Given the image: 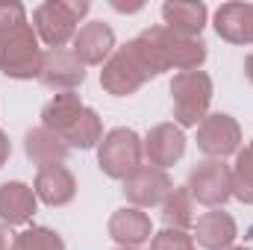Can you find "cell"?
<instances>
[{"mask_svg": "<svg viewBox=\"0 0 253 250\" xmlns=\"http://www.w3.org/2000/svg\"><path fill=\"white\" fill-rule=\"evenodd\" d=\"M168 68L162 62L156 44L150 42V36L141 30L135 39H129L124 47H115V53L103 62L100 71V85L106 94L112 97H129L135 94L147 80L165 74Z\"/></svg>", "mask_w": 253, "mask_h": 250, "instance_id": "obj_1", "label": "cell"}, {"mask_svg": "<svg viewBox=\"0 0 253 250\" xmlns=\"http://www.w3.org/2000/svg\"><path fill=\"white\" fill-rule=\"evenodd\" d=\"M91 3L88 0H44L33 9V30L39 42H44L50 50L65 47L74 42L80 21L88 15Z\"/></svg>", "mask_w": 253, "mask_h": 250, "instance_id": "obj_2", "label": "cell"}, {"mask_svg": "<svg viewBox=\"0 0 253 250\" xmlns=\"http://www.w3.org/2000/svg\"><path fill=\"white\" fill-rule=\"evenodd\" d=\"M44 50L39 47V36L33 24H18L0 36V74L9 80H39Z\"/></svg>", "mask_w": 253, "mask_h": 250, "instance_id": "obj_3", "label": "cell"}, {"mask_svg": "<svg viewBox=\"0 0 253 250\" xmlns=\"http://www.w3.org/2000/svg\"><path fill=\"white\" fill-rule=\"evenodd\" d=\"M171 100H174V121L177 126H194L209 115L212 103V77L206 71H180L171 80Z\"/></svg>", "mask_w": 253, "mask_h": 250, "instance_id": "obj_4", "label": "cell"}, {"mask_svg": "<svg viewBox=\"0 0 253 250\" xmlns=\"http://www.w3.org/2000/svg\"><path fill=\"white\" fill-rule=\"evenodd\" d=\"M144 159V141L135 129L129 126H115L103 135V141L97 144V168L109 177V180H121L141 168Z\"/></svg>", "mask_w": 253, "mask_h": 250, "instance_id": "obj_5", "label": "cell"}, {"mask_svg": "<svg viewBox=\"0 0 253 250\" xmlns=\"http://www.w3.org/2000/svg\"><path fill=\"white\" fill-rule=\"evenodd\" d=\"M189 194L206 209H221L233 197V171L224 159H200L189 171Z\"/></svg>", "mask_w": 253, "mask_h": 250, "instance_id": "obj_6", "label": "cell"}, {"mask_svg": "<svg viewBox=\"0 0 253 250\" xmlns=\"http://www.w3.org/2000/svg\"><path fill=\"white\" fill-rule=\"evenodd\" d=\"M150 36V42L156 44L159 56L165 68H177V71H200V65L206 62V44L200 39H189V36H177L171 33L165 24L159 27H147L144 30Z\"/></svg>", "mask_w": 253, "mask_h": 250, "instance_id": "obj_7", "label": "cell"}, {"mask_svg": "<svg viewBox=\"0 0 253 250\" xmlns=\"http://www.w3.org/2000/svg\"><path fill=\"white\" fill-rule=\"evenodd\" d=\"M197 150L206 159H224L242 150V126L233 115L215 112L197 124Z\"/></svg>", "mask_w": 253, "mask_h": 250, "instance_id": "obj_8", "label": "cell"}, {"mask_svg": "<svg viewBox=\"0 0 253 250\" xmlns=\"http://www.w3.org/2000/svg\"><path fill=\"white\" fill-rule=\"evenodd\" d=\"M124 197L129 206L135 209H150V206H162L168 200V194L174 191V180L168 171L153 168V165H141L135 168L124 180Z\"/></svg>", "mask_w": 253, "mask_h": 250, "instance_id": "obj_9", "label": "cell"}, {"mask_svg": "<svg viewBox=\"0 0 253 250\" xmlns=\"http://www.w3.org/2000/svg\"><path fill=\"white\" fill-rule=\"evenodd\" d=\"M39 83H42L44 88L56 91V94H62V91H74L77 85L85 83V65L80 62L68 47L44 50Z\"/></svg>", "mask_w": 253, "mask_h": 250, "instance_id": "obj_10", "label": "cell"}, {"mask_svg": "<svg viewBox=\"0 0 253 250\" xmlns=\"http://www.w3.org/2000/svg\"><path fill=\"white\" fill-rule=\"evenodd\" d=\"M141 141H144V159H147V165L162 168V171H168L171 165H177L183 159V153H186V132L177 124H168V121L150 126Z\"/></svg>", "mask_w": 253, "mask_h": 250, "instance_id": "obj_11", "label": "cell"}, {"mask_svg": "<svg viewBox=\"0 0 253 250\" xmlns=\"http://www.w3.org/2000/svg\"><path fill=\"white\" fill-rule=\"evenodd\" d=\"M71 53L83 65H103L115 53V33L103 21H88L77 30L71 42Z\"/></svg>", "mask_w": 253, "mask_h": 250, "instance_id": "obj_12", "label": "cell"}, {"mask_svg": "<svg viewBox=\"0 0 253 250\" xmlns=\"http://www.w3.org/2000/svg\"><path fill=\"white\" fill-rule=\"evenodd\" d=\"M109 239L118 248H141L144 242L153 239V224L144 209L135 206H121L109 218Z\"/></svg>", "mask_w": 253, "mask_h": 250, "instance_id": "obj_13", "label": "cell"}, {"mask_svg": "<svg viewBox=\"0 0 253 250\" xmlns=\"http://www.w3.org/2000/svg\"><path fill=\"white\" fill-rule=\"evenodd\" d=\"M236 218L224 209H209L194 221V245H200L203 250H227L236 245Z\"/></svg>", "mask_w": 253, "mask_h": 250, "instance_id": "obj_14", "label": "cell"}, {"mask_svg": "<svg viewBox=\"0 0 253 250\" xmlns=\"http://www.w3.org/2000/svg\"><path fill=\"white\" fill-rule=\"evenodd\" d=\"M36 212H39V197L33 186L21 180H9L0 186V224L21 227V224H30Z\"/></svg>", "mask_w": 253, "mask_h": 250, "instance_id": "obj_15", "label": "cell"}, {"mask_svg": "<svg viewBox=\"0 0 253 250\" xmlns=\"http://www.w3.org/2000/svg\"><path fill=\"white\" fill-rule=\"evenodd\" d=\"M212 27L230 44H253V3H221Z\"/></svg>", "mask_w": 253, "mask_h": 250, "instance_id": "obj_16", "label": "cell"}, {"mask_svg": "<svg viewBox=\"0 0 253 250\" xmlns=\"http://www.w3.org/2000/svg\"><path fill=\"white\" fill-rule=\"evenodd\" d=\"M33 191L42 203L59 209V206H68L74 197H77V177L71 168L65 165H50V168H42L36 174V183H33Z\"/></svg>", "mask_w": 253, "mask_h": 250, "instance_id": "obj_17", "label": "cell"}, {"mask_svg": "<svg viewBox=\"0 0 253 250\" xmlns=\"http://www.w3.org/2000/svg\"><path fill=\"white\" fill-rule=\"evenodd\" d=\"M206 18H209V9L200 0H168V3H162V21L177 36L200 39Z\"/></svg>", "mask_w": 253, "mask_h": 250, "instance_id": "obj_18", "label": "cell"}, {"mask_svg": "<svg viewBox=\"0 0 253 250\" xmlns=\"http://www.w3.org/2000/svg\"><path fill=\"white\" fill-rule=\"evenodd\" d=\"M24 153L42 171V168H50V165H65L71 147L65 144L56 132H50L47 126H33L24 135Z\"/></svg>", "mask_w": 253, "mask_h": 250, "instance_id": "obj_19", "label": "cell"}, {"mask_svg": "<svg viewBox=\"0 0 253 250\" xmlns=\"http://www.w3.org/2000/svg\"><path fill=\"white\" fill-rule=\"evenodd\" d=\"M103 135H106V132H103L100 115H97L91 106H83V112L65 126V132L59 138H62L71 150H91V147H97V144L103 141Z\"/></svg>", "mask_w": 253, "mask_h": 250, "instance_id": "obj_20", "label": "cell"}, {"mask_svg": "<svg viewBox=\"0 0 253 250\" xmlns=\"http://www.w3.org/2000/svg\"><path fill=\"white\" fill-rule=\"evenodd\" d=\"M83 97L74 94V91H62V94H53L44 106H42V126H47L50 132L62 135L65 126L71 124L80 112H83Z\"/></svg>", "mask_w": 253, "mask_h": 250, "instance_id": "obj_21", "label": "cell"}, {"mask_svg": "<svg viewBox=\"0 0 253 250\" xmlns=\"http://www.w3.org/2000/svg\"><path fill=\"white\" fill-rule=\"evenodd\" d=\"M162 221L171 230H189L194 227V197L189 194L186 186H174V191L168 194V200L162 203Z\"/></svg>", "mask_w": 253, "mask_h": 250, "instance_id": "obj_22", "label": "cell"}, {"mask_svg": "<svg viewBox=\"0 0 253 250\" xmlns=\"http://www.w3.org/2000/svg\"><path fill=\"white\" fill-rule=\"evenodd\" d=\"M233 197L245 206H253V141H248L233 162Z\"/></svg>", "mask_w": 253, "mask_h": 250, "instance_id": "obj_23", "label": "cell"}, {"mask_svg": "<svg viewBox=\"0 0 253 250\" xmlns=\"http://www.w3.org/2000/svg\"><path fill=\"white\" fill-rule=\"evenodd\" d=\"M15 250H65V242L50 227H27L15 236Z\"/></svg>", "mask_w": 253, "mask_h": 250, "instance_id": "obj_24", "label": "cell"}, {"mask_svg": "<svg viewBox=\"0 0 253 250\" xmlns=\"http://www.w3.org/2000/svg\"><path fill=\"white\" fill-rule=\"evenodd\" d=\"M150 250H197V245H194V236H189L186 230H171V227H165V230L153 233Z\"/></svg>", "mask_w": 253, "mask_h": 250, "instance_id": "obj_25", "label": "cell"}, {"mask_svg": "<svg viewBox=\"0 0 253 250\" xmlns=\"http://www.w3.org/2000/svg\"><path fill=\"white\" fill-rule=\"evenodd\" d=\"M27 24V9L18 0H0V36L9 33L12 27Z\"/></svg>", "mask_w": 253, "mask_h": 250, "instance_id": "obj_26", "label": "cell"}, {"mask_svg": "<svg viewBox=\"0 0 253 250\" xmlns=\"http://www.w3.org/2000/svg\"><path fill=\"white\" fill-rule=\"evenodd\" d=\"M15 236L9 224H0V250H15Z\"/></svg>", "mask_w": 253, "mask_h": 250, "instance_id": "obj_27", "label": "cell"}, {"mask_svg": "<svg viewBox=\"0 0 253 250\" xmlns=\"http://www.w3.org/2000/svg\"><path fill=\"white\" fill-rule=\"evenodd\" d=\"M9 156H12V141H9V135L0 129V168L9 162Z\"/></svg>", "mask_w": 253, "mask_h": 250, "instance_id": "obj_28", "label": "cell"}, {"mask_svg": "<svg viewBox=\"0 0 253 250\" xmlns=\"http://www.w3.org/2000/svg\"><path fill=\"white\" fill-rule=\"evenodd\" d=\"M245 77H248V83L253 85V53L245 56Z\"/></svg>", "mask_w": 253, "mask_h": 250, "instance_id": "obj_29", "label": "cell"}, {"mask_svg": "<svg viewBox=\"0 0 253 250\" xmlns=\"http://www.w3.org/2000/svg\"><path fill=\"white\" fill-rule=\"evenodd\" d=\"M227 250H251V248H236V245H233V248H227Z\"/></svg>", "mask_w": 253, "mask_h": 250, "instance_id": "obj_30", "label": "cell"}, {"mask_svg": "<svg viewBox=\"0 0 253 250\" xmlns=\"http://www.w3.org/2000/svg\"><path fill=\"white\" fill-rule=\"evenodd\" d=\"M118 250H141V248H118Z\"/></svg>", "mask_w": 253, "mask_h": 250, "instance_id": "obj_31", "label": "cell"}]
</instances>
